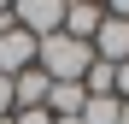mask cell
<instances>
[{
    "label": "cell",
    "instance_id": "6da1fadb",
    "mask_svg": "<svg viewBox=\"0 0 129 124\" xmlns=\"http://www.w3.org/2000/svg\"><path fill=\"white\" fill-rule=\"evenodd\" d=\"M35 65L47 71L53 83H82V71L94 65V47H88V41H71V36L59 30V36H47L35 47Z\"/></svg>",
    "mask_w": 129,
    "mask_h": 124
},
{
    "label": "cell",
    "instance_id": "7a4b0ae2",
    "mask_svg": "<svg viewBox=\"0 0 129 124\" xmlns=\"http://www.w3.org/2000/svg\"><path fill=\"white\" fill-rule=\"evenodd\" d=\"M12 18H18V30H29L35 41H47V36L64 30V0H18Z\"/></svg>",
    "mask_w": 129,
    "mask_h": 124
},
{
    "label": "cell",
    "instance_id": "3957f363",
    "mask_svg": "<svg viewBox=\"0 0 129 124\" xmlns=\"http://www.w3.org/2000/svg\"><path fill=\"white\" fill-rule=\"evenodd\" d=\"M35 47H41V41H35L29 30H18V24H12V30H0V77H6V83H12V77H24V71L35 65Z\"/></svg>",
    "mask_w": 129,
    "mask_h": 124
},
{
    "label": "cell",
    "instance_id": "277c9868",
    "mask_svg": "<svg viewBox=\"0 0 129 124\" xmlns=\"http://www.w3.org/2000/svg\"><path fill=\"white\" fill-rule=\"evenodd\" d=\"M47 89H53V77L41 65H29L24 77H12V112H41L47 107Z\"/></svg>",
    "mask_w": 129,
    "mask_h": 124
},
{
    "label": "cell",
    "instance_id": "5b68a950",
    "mask_svg": "<svg viewBox=\"0 0 129 124\" xmlns=\"http://www.w3.org/2000/svg\"><path fill=\"white\" fill-rule=\"evenodd\" d=\"M100 24H106V6H94V0H64V36L71 41H94Z\"/></svg>",
    "mask_w": 129,
    "mask_h": 124
},
{
    "label": "cell",
    "instance_id": "8992f818",
    "mask_svg": "<svg viewBox=\"0 0 129 124\" xmlns=\"http://www.w3.org/2000/svg\"><path fill=\"white\" fill-rule=\"evenodd\" d=\"M82 107H88L82 83H53V89H47V112L53 118H82Z\"/></svg>",
    "mask_w": 129,
    "mask_h": 124
},
{
    "label": "cell",
    "instance_id": "52a82bcc",
    "mask_svg": "<svg viewBox=\"0 0 129 124\" xmlns=\"http://www.w3.org/2000/svg\"><path fill=\"white\" fill-rule=\"evenodd\" d=\"M117 112H123V100L106 95V100H88L82 107V124H117Z\"/></svg>",
    "mask_w": 129,
    "mask_h": 124
},
{
    "label": "cell",
    "instance_id": "ba28073f",
    "mask_svg": "<svg viewBox=\"0 0 129 124\" xmlns=\"http://www.w3.org/2000/svg\"><path fill=\"white\" fill-rule=\"evenodd\" d=\"M112 95L129 100V59H123V65H112Z\"/></svg>",
    "mask_w": 129,
    "mask_h": 124
},
{
    "label": "cell",
    "instance_id": "9c48e42d",
    "mask_svg": "<svg viewBox=\"0 0 129 124\" xmlns=\"http://www.w3.org/2000/svg\"><path fill=\"white\" fill-rule=\"evenodd\" d=\"M12 124H53V112L41 107V112H12Z\"/></svg>",
    "mask_w": 129,
    "mask_h": 124
},
{
    "label": "cell",
    "instance_id": "30bf717a",
    "mask_svg": "<svg viewBox=\"0 0 129 124\" xmlns=\"http://www.w3.org/2000/svg\"><path fill=\"white\" fill-rule=\"evenodd\" d=\"M0 118H12V83L0 77Z\"/></svg>",
    "mask_w": 129,
    "mask_h": 124
},
{
    "label": "cell",
    "instance_id": "8fae6325",
    "mask_svg": "<svg viewBox=\"0 0 129 124\" xmlns=\"http://www.w3.org/2000/svg\"><path fill=\"white\" fill-rule=\"evenodd\" d=\"M117 124H129V100H123V112H117Z\"/></svg>",
    "mask_w": 129,
    "mask_h": 124
},
{
    "label": "cell",
    "instance_id": "7c38bea8",
    "mask_svg": "<svg viewBox=\"0 0 129 124\" xmlns=\"http://www.w3.org/2000/svg\"><path fill=\"white\" fill-rule=\"evenodd\" d=\"M53 124H82V118H53Z\"/></svg>",
    "mask_w": 129,
    "mask_h": 124
}]
</instances>
